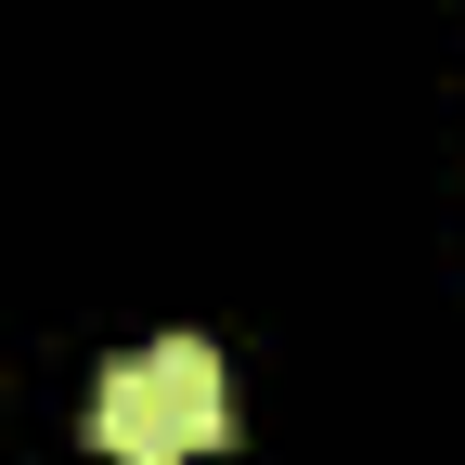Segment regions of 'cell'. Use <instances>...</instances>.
I'll return each instance as SVG.
<instances>
[{"instance_id": "cell-1", "label": "cell", "mask_w": 465, "mask_h": 465, "mask_svg": "<svg viewBox=\"0 0 465 465\" xmlns=\"http://www.w3.org/2000/svg\"><path fill=\"white\" fill-rule=\"evenodd\" d=\"M91 440H104L116 465H182V452H207V440H220V349H207V336L130 349V362L91 388Z\"/></svg>"}]
</instances>
